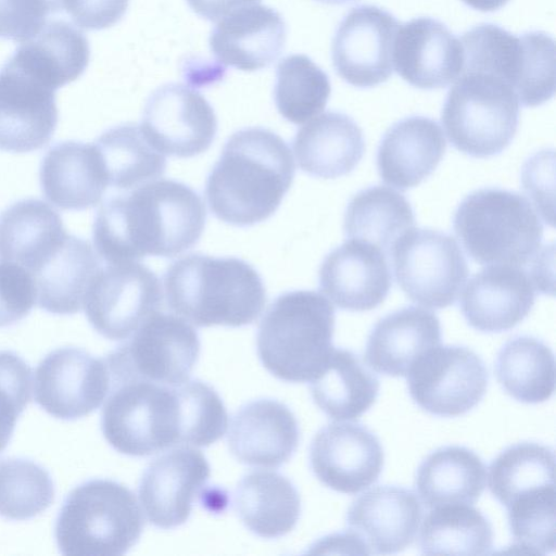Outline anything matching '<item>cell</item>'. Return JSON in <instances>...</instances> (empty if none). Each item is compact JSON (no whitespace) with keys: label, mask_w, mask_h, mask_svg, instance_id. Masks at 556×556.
<instances>
[{"label":"cell","mask_w":556,"mask_h":556,"mask_svg":"<svg viewBox=\"0 0 556 556\" xmlns=\"http://www.w3.org/2000/svg\"><path fill=\"white\" fill-rule=\"evenodd\" d=\"M453 226L478 264L521 267L539 256L541 219L517 192L483 188L469 193L457 206Z\"/></svg>","instance_id":"5"},{"label":"cell","mask_w":556,"mask_h":556,"mask_svg":"<svg viewBox=\"0 0 556 556\" xmlns=\"http://www.w3.org/2000/svg\"><path fill=\"white\" fill-rule=\"evenodd\" d=\"M495 374L503 389L522 403H542L555 390L554 354L533 337L521 336L507 341L497 354Z\"/></svg>","instance_id":"36"},{"label":"cell","mask_w":556,"mask_h":556,"mask_svg":"<svg viewBox=\"0 0 556 556\" xmlns=\"http://www.w3.org/2000/svg\"><path fill=\"white\" fill-rule=\"evenodd\" d=\"M299 425L283 403L270 399L252 401L231 418L228 445L241 463L257 467H279L299 445Z\"/></svg>","instance_id":"24"},{"label":"cell","mask_w":556,"mask_h":556,"mask_svg":"<svg viewBox=\"0 0 556 556\" xmlns=\"http://www.w3.org/2000/svg\"><path fill=\"white\" fill-rule=\"evenodd\" d=\"M331 92L328 75L307 55L290 54L276 70L274 98L278 112L300 125L319 114Z\"/></svg>","instance_id":"40"},{"label":"cell","mask_w":556,"mask_h":556,"mask_svg":"<svg viewBox=\"0 0 556 556\" xmlns=\"http://www.w3.org/2000/svg\"><path fill=\"white\" fill-rule=\"evenodd\" d=\"M187 2L199 16L216 22L238 9L257 4L261 0H187Z\"/></svg>","instance_id":"47"},{"label":"cell","mask_w":556,"mask_h":556,"mask_svg":"<svg viewBox=\"0 0 556 556\" xmlns=\"http://www.w3.org/2000/svg\"><path fill=\"white\" fill-rule=\"evenodd\" d=\"M199 354L194 328L181 317L156 311L104 362L112 386L130 381L177 386L189 379Z\"/></svg>","instance_id":"9"},{"label":"cell","mask_w":556,"mask_h":556,"mask_svg":"<svg viewBox=\"0 0 556 556\" xmlns=\"http://www.w3.org/2000/svg\"><path fill=\"white\" fill-rule=\"evenodd\" d=\"M54 90L12 56L0 68V150L26 153L51 140L58 125Z\"/></svg>","instance_id":"16"},{"label":"cell","mask_w":556,"mask_h":556,"mask_svg":"<svg viewBox=\"0 0 556 556\" xmlns=\"http://www.w3.org/2000/svg\"><path fill=\"white\" fill-rule=\"evenodd\" d=\"M488 482L504 506L523 494L555 486L554 452L534 442L510 445L491 463Z\"/></svg>","instance_id":"39"},{"label":"cell","mask_w":556,"mask_h":556,"mask_svg":"<svg viewBox=\"0 0 556 556\" xmlns=\"http://www.w3.org/2000/svg\"><path fill=\"white\" fill-rule=\"evenodd\" d=\"M37 302L31 274L23 266L0 260V327L26 317Z\"/></svg>","instance_id":"44"},{"label":"cell","mask_w":556,"mask_h":556,"mask_svg":"<svg viewBox=\"0 0 556 556\" xmlns=\"http://www.w3.org/2000/svg\"><path fill=\"white\" fill-rule=\"evenodd\" d=\"M441 122L454 148L472 157H489L515 137L519 101L502 78L463 70L446 96Z\"/></svg>","instance_id":"8"},{"label":"cell","mask_w":556,"mask_h":556,"mask_svg":"<svg viewBox=\"0 0 556 556\" xmlns=\"http://www.w3.org/2000/svg\"><path fill=\"white\" fill-rule=\"evenodd\" d=\"M128 5L129 0H62V12L80 28L101 30L119 22Z\"/></svg>","instance_id":"46"},{"label":"cell","mask_w":556,"mask_h":556,"mask_svg":"<svg viewBox=\"0 0 556 556\" xmlns=\"http://www.w3.org/2000/svg\"><path fill=\"white\" fill-rule=\"evenodd\" d=\"M101 430L114 450L129 456L188 445L181 384L130 381L112 386Z\"/></svg>","instance_id":"7"},{"label":"cell","mask_w":556,"mask_h":556,"mask_svg":"<svg viewBox=\"0 0 556 556\" xmlns=\"http://www.w3.org/2000/svg\"><path fill=\"white\" fill-rule=\"evenodd\" d=\"M319 288L338 307L370 311L387 298L392 285L387 255L377 247L350 239L324 258Z\"/></svg>","instance_id":"21"},{"label":"cell","mask_w":556,"mask_h":556,"mask_svg":"<svg viewBox=\"0 0 556 556\" xmlns=\"http://www.w3.org/2000/svg\"><path fill=\"white\" fill-rule=\"evenodd\" d=\"M49 472L26 458L0 460V516L9 520H28L45 511L54 500Z\"/></svg>","instance_id":"41"},{"label":"cell","mask_w":556,"mask_h":556,"mask_svg":"<svg viewBox=\"0 0 556 556\" xmlns=\"http://www.w3.org/2000/svg\"><path fill=\"white\" fill-rule=\"evenodd\" d=\"M421 517L420 502L410 490L379 485L352 503L346 525L370 554H395L413 543Z\"/></svg>","instance_id":"23"},{"label":"cell","mask_w":556,"mask_h":556,"mask_svg":"<svg viewBox=\"0 0 556 556\" xmlns=\"http://www.w3.org/2000/svg\"><path fill=\"white\" fill-rule=\"evenodd\" d=\"M141 129L162 154L192 157L211 147L217 118L200 92L181 84H166L149 97Z\"/></svg>","instance_id":"15"},{"label":"cell","mask_w":556,"mask_h":556,"mask_svg":"<svg viewBox=\"0 0 556 556\" xmlns=\"http://www.w3.org/2000/svg\"><path fill=\"white\" fill-rule=\"evenodd\" d=\"M105 168L109 186L130 189L162 176L164 154L147 139L141 126L125 123L105 130L94 142Z\"/></svg>","instance_id":"37"},{"label":"cell","mask_w":556,"mask_h":556,"mask_svg":"<svg viewBox=\"0 0 556 556\" xmlns=\"http://www.w3.org/2000/svg\"><path fill=\"white\" fill-rule=\"evenodd\" d=\"M291 150L277 134L262 127L231 135L211 170L205 195L222 222L247 227L269 218L294 177Z\"/></svg>","instance_id":"2"},{"label":"cell","mask_w":556,"mask_h":556,"mask_svg":"<svg viewBox=\"0 0 556 556\" xmlns=\"http://www.w3.org/2000/svg\"><path fill=\"white\" fill-rule=\"evenodd\" d=\"M31 399V369L15 352L0 350V454Z\"/></svg>","instance_id":"43"},{"label":"cell","mask_w":556,"mask_h":556,"mask_svg":"<svg viewBox=\"0 0 556 556\" xmlns=\"http://www.w3.org/2000/svg\"><path fill=\"white\" fill-rule=\"evenodd\" d=\"M161 302L160 280L150 268L138 262L108 263L92 278L83 308L98 333L123 340L156 312Z\"/></svg>","instance_id":"11"},{"label":"cell","mask_w":556,"mask_h":556,"mask_svg":"<svg viewBox=\"0 0 556 556\" xmlns=\"http://www.w3.org/2000/svg\"><path fill=\"white\" fill-rule=\"evenodd\" d=\"M540 285L519 266L486 265L463 290L460 309L466 321L482 332L514 328L531 311Z\"/></svg>","instance_id":"20"},{"label":"cell","mask_w":556,"mask_h":556,"mask_svg":"<svg viewBox=\"0 0 556 556\" xmlns=\"http://www.w3.org/2000/svg\"><path fill=\"white\" fill-rule=\"evenodd\" d=\"M555 486L540 489L511 501L508 525L518 548L545 555L555 549Z\"/></svg>","instance_id":"42"},{"label":"cell","mask_w":556,"mask_h":556,"mask_svg":"<svg viewBox=\"0 0 556 556\" xmlns=\"http://www.w3.org/2000/svg\"><path fill=\"white\" fill-rule=\"evenodd\" d=\"M286 39L287 27L279 12L257 3L219 20L211 31L208 45L220 64L254 72L268 67L279 58Z\"/></svg>","instance_id":"22"},{"label":"cell","mask_w":556,"mask_h":556,"mask_svg":"<svg viewBox=\"0 0 556 556\" xmlns=\"http://www.w3.org/2000/svg\"><path fill=\"white\" fill-rule=\"evenodd\" d=\"M233 502L244 526L264 539L289 533L301 513L295 486L277 471L254 470L245 475L237 485Z\"/></svg>","instance_id":"31"},{"label":"cell","mask_w":556,"mask_h":556,"mask_svg":"<svg viewBox=\"0 0 556 556\" xmlns=\"http://www.w3.org/2000/svg\"><path fill=\"white\" fill-rule=\"evenodd\" d=\"M379 380L352 351L333 349L326 365L311 380L315 404L330 418L353 420L375 403Z\"/></svg>","instance_id":"34"},{"label":"cell","mask_w":556,"mask_h":556,"mask_svg":"<svg viewBox=\"0 0 556 556\" xmlns=\"http://www.w3.org/2000/svg\"><path fill=\"white\" fill-rule=\"evenodd\" d=\"M144 521L135 494L109 479L74 488L63 501L54 535L64 555L116 556L139 540Z\"/></svg>","instance_id":"6"},{"label":"cell","mask_w":556,"mask_h":556,"mask_svg":"<svg viewBox=\"0 0 556 556\" xmlns=\"http://www.w3.org/2000/svg\"><path fill=\"white\" fill-rule=\"evenodd\" d=\"M39 180L46 199L61 210L84 211L100 203L109 187L94 143L58 142L41 160Z\"/></svg>","instance_id":"25"},{"label":"cell","mask_w":556,"mask_h":556,"mask_svg":"<svg viewBox=\"0 0 556 556\" xmlns=\"http://www.w3.org/2000/svg\"><path fill=\"white\" fill-rule=\"evenodd\" d=\"M293 151L299 167L320 178L351 173L365 151L361 127L348 115L326 112L298 130Z\"/></svg>","instance_id":"28"},{"label":"cell","mask_w":556,"mask_h":556,"mask_svg":"<svg viewBox=\"0 0 556 556\" xmlns=\"http://www.w3.org/2000/svg\"><path fill=\"white\" fill-rule=\"evenodd\" d=\"M315 1H318V2H321V3H326V4H345V3H350V2H353L355 0H315Z\"/></svg>","instance_id":"49"},{"label":"cell","mask_w":556,"mask_h":556,"mask_svg":"<svg viewBox=\"0 0 556 556\" xmlns=\"http://www.w3.org/2000/svg\"><path fill=\"white\" fill-rule=\"evenodd\" d=\"M210 475L205 456L189 446L174 448L155 458L139 484V500L148 520L161 529L185 523Z\"/></svg>","instance_id":"18"},{"label":"cell","mask_w":556,"mask_h":556,"mask_svg":"<svg viewBox=\"0 0 556 556\" xmlns=\"http://www.w3.org/2000/svg\"><path fill=\"white\" fill-rule=\"evenodd\" d=\"M400 26L384 9L364 4L353 8L338 25L331 45L336 73L357 88H371L393 73V43Z\"/></svg>","instance_id":"13"},{"label":"cell","mask_w":556,"mask_h":556,"mask_svg":"<svg viewBox=\"0 0 556 556\" xmlns=\"http://www.w3.org/2000/svg\"><path fill=\"white\" fill-rule=\"evenodd\" d=\"M414 224L412 206L401 193L375 186L351 199L344 213L343 230L349 239L370 243L390 256L394 243Z\"/></svg>","instance_id":"35"},{"label":"cell","mask_w":556,"mask_h":556,"mask_svg":"<svg viewBox=\"0 0 556 556\" xmlns=\"http://www.w3.org/2000/svg\"><path fill=\"white\" fill-rule=\"evenodd\" d=\"M383 462L379 439L359 424L327 425L316 433L309 447V464L317 479L346 494H356L376 482Z\"/></svg>","instance_id":"17"},{"label":"cell","mask_w":556,"mask_h":556,"mask_svg":"<svg viewBox=\"0 0 556 556\" xmlns=\"http://www.w3.org/2000/svg\"><path fill=\"white\" fill-rule=\"evenodd\" d=\"M446 148L439 124L425 116H409L393 124L377 152L381 179L405 191L419 185L438 166Z\"/></svg>","instance_id":"26"},{"label":"cell","mask_w":556,"mask_h":556,"mask_svg":"<svg viewBox=\"0 0 556 556\" xmlns=\"http://www.w3.org/2000/svg\"><path fill=\"white\" fill-rule=\"evenodd\" d=\"M100 267L98 255L90 243L67 235L56 252L31 275L38 306L56 315L78 313Z\"/></svg>","instance_id":"30"},{"label":"cell","mask_w":556,"mask_h":556,"mask_svg":"<svg viewBox=\"0 0 556 556\" xmlns=\"http://www.w3.org/2000/svg\"><path fill=\"white\" fill-rule=\"evenodd\" d=\"M467 7L481 12H493L505 7L509 0H462Z\"/></svg>","instance_id":"48"},{"label":"cell","mask_w":556,"mask_h":556,"mask_svg":"<svg viewBox=\"0 0 556 556\" xmlns=\"http://www.w3.org/2000/svg\"><path fill=\"white\" fill-rule=\"evenodd\" d=\"M486 470L471 450L450 445L429 454L419 465L415 485L428 508L471 505L485 488Z\"/></svg>","instance_id":"32"},{"label":"cell","mask_w":556,"mask_h":556,"mask_svg":"<svg viewBox=\"0 0 556 556\" xmlns=\"http://www.w3.org/2000/svg\"><path fill=\"white\" fill-rule=\"evenodd\" d=\"M392 59L396 73L424 90L454 83L464 63L460 40L442 22L425 16L399 26Z\"/></svg>","instance_id":"19"},{"label":"cell","mask_w":556,"mask_h":556,"mask_svg":"<svg viewBox=\"0 0 556 556\" xmlns=\"http://www.w3.org/2000/svg\"><path fill=\"white\" fill-rule=\"evenodd\" d=\"M407 384L412 399L424 410L443 417L459 416L484 396L488 371L472 350L439 344L412 366Z\"/></svg>","instance_id":"12"},{"label":"cell","mask_w":556,"mask_h":556,"mask_svg":"<svg viewBox=\"0 0 556 556\" xmlns=\"http://www.w3.org/2000/svg\"><path fill=\"white\" fill-rule=\"evenodd\" d=\"M55 14L49 0H0V39L24 42Z\"/></svg>","instance_id":"45"},{"label":"cell","mask_w":556,"mask_h":556,"mask_svg":"<svg viewBox=\"0 0 556 556\" xmlns=\"http://www.w3.org/2000/svg\"><path fill=\"white\" fill-rule=\"evenodd\" d=\"M168 307L198 327H241L262 313L266 292L260 274L237 257L185 255L164 274Z\"/></svg>","instance_id":"3"},{"label":"cell","mask_w":556,"mask_h":556,"mask_svg":"<svg viewBox=\"0 0 556 556\" xmlns=\"http://www.w3.org/2000/svg\"><path fill=\"white\" fill-rule=\"evenodd\" d=\"M391 255L399 287L426 307L454 304L468 277L458 244L438 230L409 229L394 243Z\"/></svg>","instance_id":"10"},{"label":"cell","mask_w":556,"mask_h":556,"mask_svg":"<svg viewBox=\"0 0 556 556\" xmlns=\"http://www.w3.org/2000/svg\"><path fill=\"white\" fill-rule=\"evenodd\" d=\"M67 233L59 213L38 199L20 200L0 214V260L35 274Z\"/></svg>","instance_id":"29"},{"label":"cell","mask_w":556,"mask_h":556,"mask_svg":"<svg viewBox=\"0 0 556 556\" xmlns=\"http://www.w3.org/2000/svg\"><path fill=\"white\" fill-rule=\"evenodd\" d=\"M205 220V205L190 187L172 179L151 180L103 202L92 238L106 263L137 262L147 255L174 257L199 241Z\"/></svg>","instance_id":"1"},{"label":"cell","mask_w":556,"mask_h":556,"mask_svg":"<svg viewBox=\"0 0 556 556\" xmlns=\"http://www.w3.org/2000/svg\"><path fill=\"white\" fill-rule=\"evenodd\" d=\"M54 91L76 80L88 66L89 42L85 34L64 20H51L22 42L12 55Z\"/></svg>","instance_id":"33"},{"label":"cell","mask_w":556,"mask_h":556,"mask_svg":"<svg viewBox=\"0 0 556 556\" xmlns=\"http://www.w3.org/2000/svg\"><path fill=\"white\" fill-rule=\"evenodd\" d=\"M334 308L320 293L296 290L280 294L262 318L257 354L264 367L289 382L313 380L332 350Z\"/></svg>","instance_id":"4"},{"label":"cell","mask_w":556,"mask_h":556,"mask_svg":"<svg viewBox=\"0 0 556 556\" xmlns=\"http://www.w3.org/2000/svg\"><path fill=\"white\" fill-rule=\"evenodd\" d=\"M425 517L419 547L427 555H484L493 546V529L485 516L471 505H447Z\"/></svg>","instance_id":"38"},{"label":"cell","mask_w":556,"mask_h":556,"mask_svg":"<svg viewBox=\"0 0 556 556\" xmlns=\"http://www.w3.org/2000/svg\"><path fill=\"white\" fill-rule=\"evenodd\" d=\"M111 387L104 359L78 348H60L35 371V402L49 415L75 420L97 409Z\"/></svg>","instance_id":"14"},{"label":"cell","mask_w":556,"mask_h":556,"mask_svg":"<svg viewBox=\"0 0 556 556\" xmlns=\"http://www.w3.org/2000/svg\"><path fill=\"white\" fill-rule=\"evenodd\" d=\"M441 342V325L430 311L407 306L381 318L370 331L365 352L369 367L381 375L407 376L426 352Z\"/></svg>","instance_id":"27"}]
</instances>
